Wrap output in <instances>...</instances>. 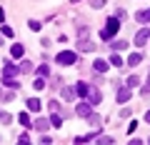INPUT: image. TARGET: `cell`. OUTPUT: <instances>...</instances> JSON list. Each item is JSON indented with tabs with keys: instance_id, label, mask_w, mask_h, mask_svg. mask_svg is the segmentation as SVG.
Returning <instances> with one entry per match:
<instances>
[{
	"instance_id": "obj_1",
	"label": "cell",
	"mask_w": 150,
	"mask_h": 145,
	"mask_svg": "<svg viewBox=\"0 0 150 145\" xmlns=\"http://www.w3.org/2000/svg\"><path fill=\"white\" fill-rule=\"evenodd\" d=\"M118 30H120V20H118L115 15H112V18H108V20H105V28L100 30V40L110 43V40L115 38V35H118Z\"/></svg>"
},
{
	"instance_id": "obj_2",
	"label": "cell",
	"mask_w": 150,
	"mask_h": 145,
	"mask_svg": "<svg viewBox=\"0 0 150 145\" xmlns=\"http://www.w3.org/2000/svg\"><path fill=\"white\" fill-rule=\"evenodd\" d=\"M75 60H78V55H75L73 50H60V53L55 55V63L58 65H75Z\"/></svg>"
},
{
	"instance_id": "obj_3",
	"label": "cell",
	"mask_w": 150,
	"mask_h": 145,
	"mask_svg": "<svg viewBox=\"0 0 150 145\" xmlns=\"http://www.w3.org/2000/svg\"><path fill=\"white\" fill-rule=\"evenodd\" d=\"M20 75V65H15L13 60H5V68H3V80H10V78Z\"/></svg>"
},
{
	"instance_id": "obj_4",
	"label": "cell",
	"mask_w": 150,
	"mask_h": 145,
	"mask_svg": "<svg viewBox=\"0 0 150 145\" xmlns=\"http://www.w3.org/2000/svg\"><path fill=\"white\" fill-rule=\"evenodd\" d=\"M130 98H133V88H128V85H125V88H118V93H115V100H118L120 105H123V103H128Z\"/></svg>"
},
{
	"instance_id": "obj_5",
	"label": "cell",
	"mask_w": 150,
	"mask_h": 145,
	"mask_svg": "<svg viewBox=\"0 0 150 145\" xmlns=\"http://www.w3.org/2000/svg\"><path fill=\"white\" fill-rule=\"evenodd\" d=\"M93 113V105L88 100H83V103H78L75 105V115H80V118H88V115Z\"/></svg>"
},
{
	"instance_id": "obj_6",
	"label": "cell",
	"mask_w": 150,
	"mask_h": 145,
	"mask_svg": "<svg viewBox=\"0 0 150 145\" xmlns=\"http://www.w3.org/2000/svg\"><path fill=\"white\" fill-rule=\"evenodd\" d=\"M85 100L90 103L93 108H95V105H100V100H103V93L98 90V88H90V93H88V98H85Z\"/></svg>"
},
{
	"instance_id": "obj_7",
	"label": "cell",
	"mask_w": 150,
	"mask_h": 145,
	"mask_svg": "<svg viewBox=\"0 0 150 145\" xmlns=\"http://www.w3.org/2000/svg\"><path fill=\"white\" fill-rule=\"evenodd\" d=\"M150 40V35H148V28H143V30H138V35H135V48H143L145 43Z\"/></svg>"
},
{
	"instance_id": "obj_8",
	"label": "cell",
	"mask_w": 150,
	"mask_h": 145,
	"mask_svg": "<svg viewBox=\"0 0 150 145\" xmlns=\"http://www.w3.org/2000/svg\"><path fill=\"white\" fill-rule=\"evenodd\" d=\"M78 50H80V53H90V50H95V43L88 40V38H80L78 40Z\"/></svg>"
},
{
	"instance_id": "obj_9",
	"label": "cell",
	"mask_w": 150,
	"mask_h": 145,
	"mask_svg": "<svg viewBox=\"0 0 150 145\" xmlns=\"http://www.w3.org/2000/svg\"><path fill=\"white\" fill-rule=\"evenodd\" d=\"M33 128H35L38 133H45V130H50V118H38L35 123H33Z\"/></svg>"
},
{
	"instance_id": "obj_10",
	"label": "cell",
	"mask_w": 150,
	"mask_h": 145,
	"mask_svg": "<svg viewBox=\"0 0 150 145\" xmlns=\"http://www.w3.org/2000/svg\"><path fill=\"white\" fill-rule=\"evenodd\" d=\"M75 93H78L80 98H88V93H90V85H88L85 80H78V83H75Z\"/></svg>"
},
{
	"instance_id": "obj_11",
	"label": "cell",
	"mask_w": 150,
	"mask_h": 145,
	"mask_svg": "<svg viewBox=\"0 0 150 145\" xmlns=\"http://www.w3.org/2000/svg\"><path fill=\"white\" fill-rule=\"evenodd\" d=\"M125 48H130L128 40H110V50L112 53H120V50H125Z\"/></svg>"
},
{
	"instance_id": "obj_12",
	"label": "cell",
	"mask_w": 150,
	"mask_h": 145,
	"mask_svg": "<svg viewBox=\"0 0 150 145\" xmlns=\"http://www.w3.org/2000/svg\"><path fill=\"white\" fill-rule=\"evenodd\" d=\"M23 53H25V45H20V43L10 45V58H23Z\"/></svg>"
},
{
	"instance_id": "obj_13",
	"label": "cell",
	"mask_w": 150,
	"mask_h": 145,
	"mask_svg": "<svg viewBox=\"0 0 150 145\" xmlns=\"http://www.w3.org/2000/svg\"><path fill=\"white\" fill-rule=\"evenodd\" d=\"M85 120H88V125H90V128H93V130H95V128H100V115H98V113H95V110H93V113H90V115H88V118H85Z\"/></svg>"
},
{
	"instance_id": "obj_14",
	"label": "cell",
	"mask_w": 150,
	"mask_h": 145,
	"mask_svg": "<svg viewBox=\"0 0 150 145\" xmlns=\"http://www.w3.org/2000/svg\"><path fill=\"white\" fill-rule=\"evenodd\" d=\"M108 68H110V63H108V60H100V58H98L95 63H93V70H95V73H105Z\"/></svg>"
},
{
	"instance_id": "obj_15",
	"label": "cell",
	"mask_w": 150,
	"mask_h": 145,
	"mask_svg": "<svg viewBox=\"0 0 150 145\" xmlns=\"http://www.w3.org/2000/svg\"><path fill=\"white\" fill-rule=\"evenodd\" d=\"M63 98H65V100H75V98H78L75 85H65V88H63Z\"/></svg>"
},
{
	"instance_id": "obj_16",
	"label": "cell",
	"mask_w": 150,
	"mask_h": 145,
	"mask_svg": "<svg viewBox=\"0 0 150 145\" xmlns=\"http://www.w3.org/2000/svg\"><path fill=\"white\" fill-rule=\"evenodd\" d=\"M25 105H28V110H30V113H38V110H40V100H38V98H28Z\"/></svg>"
},
{
	"instance_id": "obj_17",
	"label": "cell",
	"mask_w": 150,
	"mask_h": 145,
	"mask_svg": "<svg viewBox=\"0 0 150 145\" xmlns=\"http://www.w3.org/2000/svg\"><path fill=\"white\" fill-rule=\"evenodd\" d=\"M33 70H35V65H33L30 60H23L20 63V75H30Z\"/></svg>"
},
{
	"instance_id": "obj_18",
	"label": "cell",
	"mask_w": 150,
	"mask_h": 145,
	"mask_svg": "<svg viewBox=\"0 0 150 145\" xmlns=\"http://www.w3.org/2000/svg\"><path fill=\"white\" fill-rule=\"evenodd\" d=\"M140 60H143V55H140V53H130V55H128V60H125V63H128L130 68H135V65H138Z\"/></svg>"
},
{
	"instance_id": "obj_19",
	"label": "cell",
	"mask_w": 150,
	"mask_h": 145,
	"mask_svg": "<svg viewBox=\"0 0 150 145\" xmlns=\"http://www.w3.org/2000/svg\"><path fill=\"white\" fill-rule=\"evenodd\" d=\"M135 20L138 23H150V10H138L135 13Z\"/></svg>"
},
{
	"instance_id": "obj_20",
	"label": "cell",
	"mask_w": 150,
	"mask_h": 145,
	"mask_svg": "<svg viewBox=\"0 0 150 145\" xmlns=\"http://www.w3.org/2000/svg\"><path fill=\"white\" fill-rule=\"evenodd\" d=\"M50 125H53V128H60V125H63V115L60 113H50Z\"/></svg>"
},
{
	"instance_id": "obj_21",
	"label": "cell",
	"mask_w": 150,
	"mask_h": 145,
	"mask_svg": "<svg viewBox=\"0 0 150 145\" xmlns=\"http://www.w3.org/2000/svg\"><path fill=\"white\" fill-rule=\"evenodd\" d=\"M18 120H20L23 128H33V123H30V113H20V115H18Z\"/></svg>"
},
{
	"instance_id": "obj_22",
	"label": "cell",
	"mask_w": 150,
	"mask_h": 145,
	"mask_svg": "<svg viewBox=\"0 0 150 145\" xmlns=\"http://www.w3.org/2000/svg\"><path fill=\"white\" fill-rule=\"evenodd\" d=\"M95 143H100V145H112V143H115V138H112V135H98Z\"/></svg>"
},
{
	"instance_id": "obj_23",
	"label": "cell",
	"mask_w": 150,
	"mask_h": 145,
	"mask_svg": "<svg viewBox=\"0 0 150 145\" xmlns=\"http://www.w3.org/2000/svg\"><path fill=\"white\" fill-rule=\"evenodd\" d=\"M110 65H112V68H120V65H123V58H120L118 53H112L110 55Z\"/></svg>"
},
{
	"instance_id": "obj_24",
	"label": "cell",
	"mask_w": 150,
	"mask_h": 145,
	"mask_svg": "<svg viewBox=\"0 0 150 145\" xmlns=\"http://www.w3.org/2000/svg\"><path fill=\"white\" fill-rule=\"evenodd\" d=\"M3 85H5V88H10V90H18V88H20V83H18L15 78H10V80H3Z\"/></svg>"
},
{
	"instance_id": "obj_25",
	"label": "cell",
	"mask_w": 150,
	"mask_h": 145,
	"mask_svg": "<svg viewBox=\"0 0 150 145\" xmlns=\"http://www.w3.org/2000/svg\"><path fill=\"white\" fill-rule=\"evenodd\" d=\"M38 75L40 78H50V65H40V68H38Z\"/></svg>"
},
{
	"instance_id": "obj_26",
	"label": "cell",
	"mask_w": 150,
	"mask_h": 145,
	"mask_svg": "<svg viewBox=\"0 0 150 145\" xmlns=\"http://www.w3.org/2000/svg\"><path fill=\"white\" fill-rule=\"evenodd\" d=\"M0 33H3V35H5V38H13V35H15V33H13V28H10V25H0Z\"/></svg>"
},
{
	"instance_id": "obj_27",
	"label": "cell",
	"mask_w": 150,
	"mask_h": 145,
	"mask_svg": "<svg viewBox=\"0 0 150 145\" xmlns=\"http://www.w3.org/2000/svg\"><path fill=\"white\" fill-rule=\"evenodd\" d=\"M33 88H35V90H43V88H45V78L38 75V78H35V83H33Z\"/></svg>"
},
{
	"instance_id": "obj_28",
	"label": "cell",
	"mask_w": 150,
	"mask_h": 145,
	"mask_svg": "<svg viewBox=\"0 0 150 145\" xmlns=\"http://www.w3.org/2000/svg\"><path fill=\"white\" fill-rule=\"evenodd\" d=\"M28 28H30L33 33H40V28H43V25H40V20H30V23H28Z\"/></svg>"
},
{
	"instance_id": "obj_29",
	"label": "cell",
	"mask_w": 150,
	"mask_h": 145,
	"mask_svg": "<svg viewBox=\"0 0 150 145\" xmlns=\"http://www.w3.org/2000/svg\"><path fill=\"white\" fill-rule=\"evenodd\" d=\"M138 83H140V78H138V75H130L125 85H128V88H138Z\"/></svg>"
},
{
	"instance_id": "obj_30",
	"label": "cell",
	"mask_w": 150,
	"mask_h": 145,
	"mask_svg": "<svg viewBox=\"0 0 150 145\" xmlns=\"http://www.w3.org/2000/svg\"><path fill=\"white\" fill-rule=\"evenodd\" d=\"M88 3H90V8H93V10H100V8L105 5V0H88Z\"/></svg>"
},
{
	"instance_id": "obj_31",
	"label": "cell",
	"mask_w": 150,
	"mask_h": 145,
	"mask_svg": "<svg viewBox=\"0 0 150 145\" xmlns=\"http://www.w3.org/2000/svg\"><path fill=\"white\" fill-rule=\"evenodd\" d=\"M0 120H3V125H10L13 123V115L10 113H0Z\"/></svg>"
},
{
	"instance_id": "obj_32",
	"label": "cell",
	"mask_w": 150,
	"mask_h": 145,
	"mask_svg": "<svg viewBox=\"0 0 150 145\" xmlns=\"http://www.w3.org/2000/svg\"><path fill=\"white\" fill-rule=\"evenodd\" d=\"M48 108H50V113H58V110H60V103H58V100H50Z\"/></svg>"
},
{
	"instance_id": "obj_33",
	"label": "cell",
	"mask_w": 150,
	"mask_h": 145,
	"mask_svg": "<svg viewBox=\"0 0 150 145\" xmlns=\"http://www.w3.org/2000/svg\"><path fill=\"white\" fill-rule=\"evenodd\" d=\"M18 143H20V145H28V143H30V133H23L20 138H18Z\"/></svg>"
},
{
	"instance_id": "obj_34",
	"label": "cell",
	"mask_w": 150,
	"mask_h": 145,
	"mask_svg": "<svg viewBox=\"0 0 150 145\" xmlns=\"http://www.w3.org/2000/svg\"><path fill=\"white\" fill-rule=\"evenodd\" d=\"M88 33H90V30H88L85 25H80V28H78V38H88Z\"/></svg>"
},
{
	"instance_id": "obj_35",
	"label": "cell",
	"mask_w": 150,
	"mask_h": 145,
	"mask_svg": "<svg viewBox=\"0 0 150 145\" xmlns=\"http://www.w3.org/2000/svg\"><path fill=\"white\" fill-rule=\"evenodd\" d=\"M13 98H15V90H8V93H3V100L13 103Z\"/></svg>"
},
{
	"instance_id": "obj_36",
	"label": "cell",
	"mask_w": 150,
	"mask_h": 145,
	"mask_svg": "<svg viewBox=\"0 0 150 145\" xmlns=\"http://www.w3.org/2000/svg\"><path fill=\"white\" fill-rule=\"evenodd\" d=\"M115 18H118V20H125V18H128V13H125V10H123V8H120V10H118V13H115Z\"/></svg>"
},
{
	"instance_id": "obj_37",
	"label": "cell",
	"mask_w": 150,
	"mask_h": 145,
	"mask_svg": "<svg viewBox=\"0 0 150 145\" xmlns=\"http://www.w3.org/2000/svg\"><path fill=\"white\" fill-rule=\"evenodd\" d=\"M40 143H43V145H50V143H53V138H50V135H43V138H40Z\"/></svg>"
},
{
	"instance_id": "obj_38",
	"label": "cell",
	"mask_w": 150,
	"mask_h": 145,
	"mask_svg": "<svg viewBox=\"0 0 150 145\" xmlns=\"http://www.w3.org/2000/svg\"><path fill=\"white\" fill-rule=\"evenodd\" d=\"M140 95H150V85H148V83H145V88L140 90Z\"/></svg>"
},
{
	"instance_id": "obj_39",
	"label": "cell",
	"mask_w": 150,
	"mask_h": 145,
	"mask_svg": "<svg viewBox=\"0 0 150 145\" xmlns=\"http://www.w3.org/2000/svg\"><path fill=\"white\" fill-rule=\"evenodd\" d=\"M5 20V10H3V8H0V23Z\"/></svg>"
},
{
	"instance_id": "obj_40",
	"label": "cell",
	"mask_w": 150,
	"mask_h": 145,
	"mask_svg": "<svg viewBox=\"0 0 150 145\" xmlns=\"http://www.w3.org/2000/svg\"><path fill=\"white\" fill-rule=\"evenodd\" d=\"M145 120H148V123H150V110H148V113H145Z\"/></svg>"
},
{
	"instance_id": "obj_41",
	"label": "cell",
	"mask_w": 150,
	"mask_h": 145,
	"mask_svg": "<svg viewBox=\"0 0 150 145\" xmlns=\"http://www.w3.org/2000/svg\"><path fill=\"white\" fill-rule=\"evenodd\" d=\"M3 40H5V35H3V33H0V45H3Z\"/></svg>"
},
{
	"instance_id": "obj_42",
	"label": "cell",
	"mask_w": 150,
	"mask_h": 145,
	"mask_svg": "<svg viewBox=\"0 0 150 145\" xmlns=\"http://www.w3.org/2000/svg\"><path fill=\"white\" fill-rule=\"evenodd\" d=\"M148 85H150V73H148Z\"/></svg>"
},
{
	"instance_id": "obj_43",
	"label": "cell",
	"mask_w": 150,
	"mask_h": 145,
	"mask_svg": "<svg viewBox=\"0 0 150 145\" xmlns=\"http://www.w3.org/2000/svg\"><path fill=\"white\" fill-rule=\"evenodd\" d=\"M70 3H80V0H70Z\"/></svg>"
},
{
	"instance_id": "obj_44",
	"label": "cell",
	"mask_w": 150,
	"mask_h": 145,
	"mask_svg": "<svg viewBox=\"0 0 150 145\" xmlns=\"http://www.w3.org/2000/svg\"><path fill=\"white\" fill-rule=\"evenodd\" d=\"M0 98H3V90H0Z\"/></svg>"
},
{
	"instance_id": "obj_45",
	"label": "cell",
	"mask_w": 150,
	"mask_h": 145,
	"mask_svg": "<svg viewBox=\"0 0 150 145\" xmlns=\"http://www.w3.org/2000/svg\"><path fill=\"white\" fill-rule=\"evenodd\" d=\"M148 35H150V28H148Z\"/></svg>"
}]
</instances>
